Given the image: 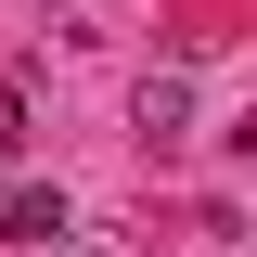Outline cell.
Segmentation results:
<instances>
[{
    "label": "cell",
    "mask_w": 257,
    "mask_h": 257,
    "mask_svg": "<svg viewBox=\"0 0 257 257\" xmlns=\"http://www.w3.org/2000/svg\"><path fill=\"white\" fill-rule=\"evenodd\" d=\"M0 155H26V90H0Z\"/></svg>",
    "instance_id": "obj_3"
},
{
    "label": "cell",
    "mask_w": 257,
    "mask_h": 257,
    "mask_svg": "<svg viewBox=\"0 0 257 257\" xmlns=\"http://www.w3.org/2000/svg\"><path fill=\"white\" fill-rule=\"evenodd\" d=\"M64 231H77V219H64V193H52V180L0 193V244H64Z\"/></svg>",
    "instance_id": "obj_1"
},
{
    "label": "cell",
    "mask_w": 257,
    "mask_h": 257,
    "mask_svg": "<svg viewBox=\"0 0 257 257\" xmlns=\"http://www.w3.org/2000/svg\"><path fill=\"white\" fill-rule=\"evenodd\" d=\"M142 128L180 142V128H193V77H142Z\"/></svg>",
    "instance_id": "obj_2"
}]
</instances>
